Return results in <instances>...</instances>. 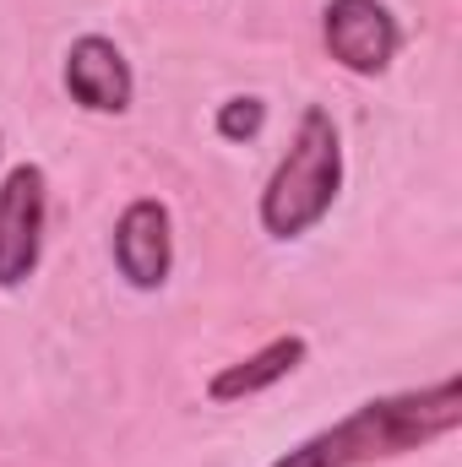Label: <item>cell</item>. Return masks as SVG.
I'll return each mask as SVG.
<instances>
[{
    "label": "cell",
    "mask_w": 462,
    "mask_h": 467,
    "mask_svg": "<svg viewBox=\"0 0 462 467\" xmlns=\"http://www.w3.org/2000/svg\"><path fill=\"white\" fill-rule=\"evenodd\" d=\"M462 424V380L446 375L425 391H392L359 402L348 419L316 430L294 451H283L267 467H375L392 457H408L430 441H446Z\"/></svg>",
    "instance_id": "obj_1"
},
{
    "label": "cell",
    "mask_w": 462,
    "mask_h": 467,
    "mask_svg": "<svg viewBox=\"0 0 462 467\" xmlns=\"http://www.w3.org/2000/svg\"><path fill=\"white\" fill-rule=\"evenodd\" d=\"M338 191H343V136H338V119L321 104H310L299 115L283 163L261 191V229L272 239H305L338 207Z\"/></svg>",
    "instance_id": "obj_2"
},
{
    "label": "cell",
    "mask_w": 462,
    "mask_h": 467,
    "mask_svg": "<svg viewBox=\"0 0 462 467\" xmlns=\"http://www.w3.org/2000/svg\"><path fill=\"white\" fill-rule=\"evenodd\" d=\"M49 180L38 163H16L0 180V288H22L44 255Z\"/></svg>",
    "instance_id": "obj_3"
},
{
    "label": "cell",
    "mask_w": 462,
    "mask_h": 467,
    "mask_svg": "<svg viewBox=\"0 0 462 467\" xmlns=\"http://www.w3.org/2000/svg\"><path fill=\"white\" fill-rule=\"evenodd\" d=\"M321 38H327L332 60L353 77H386L403 49V27H397L392 5H381V0H327Z\"/></svg>",
    "instance_id": "obj_4"
},
{
    "label": "cell",
    "mask_w": 462,
    "mask_h": 467,
    "mask_svg": "<svg viewBox=\"0 0 462 467\" xmlns=\"http://www.w3.org/2000/svg\"><path fill=\"white\" fill-rule=\"evenodd\" d=\"M115 266L120 277L142 294L163 288L169 272H174V223H169V207L152 202V196H136L115 223Z\"/></svg>",
    "instance_id": "obj_5"
},
{
    "label": "cell",
    "mask_w": 462,
    "mask_h": 467,
    "mask_svg": "<svg viewBox=\"0 0 462 467\" xmlns=\"http://www.w3.org/2000/svg\"><path fill=\"white\" fill-rule=\"evenodd\" d=\"M66 93L88 109V115H125L136 99V77L131 60L120 55L115 38L104 33H82L66 49Z\"/></svg>",
    "instance_id": "obj_6"
},
{
    "label": "cell",
    "mask_w": 462,
    "mask_h": 467,
    "mask_svg": "<svg viewBox=\"0 0 462 467\" xmlns=\"http://www.w3.org/2000/svg\"><path fill=\"white\" fill-rule=\"evenodd\" d=\"M305 353H310V343H305L299 332L261 343L256 353H245V358L224 364V369L207 380V402H245V397H261L267 386L289 380V375L305 364Z\"/></svg>",
    "instance_id": "obj_7"
},
{
    "label": "cell",
    "mask_w": 462,
    "mask_h": 467,
    "mask_svg": "<svg viewBox=\"0 0 462 467\" xmlns=\"http://www.w3.org/2000/svg\"><path fill=\"white\" fill-rule=\"evenodd\" d=\"M213 130H218L224 141H256V136L267 130V104H261L256 93H234V99L218 104Z\"/></svg>",
    "instance_id": "obj_8"
},
{
    "label": "cell",
    "mask_w": 462,
    "mask_h": 467,
    "mask_svg": "<svg viewBox=\"0 0 462 467\" xmlns=\"http://www.w3.org/2000/svg\"><path fill=\"white\" fill-rule=\"evenodd\" d=\"M0 152H5V141H0Z\"/></svg>",
    "instance_id": "obj_9"
}]
</instances>
